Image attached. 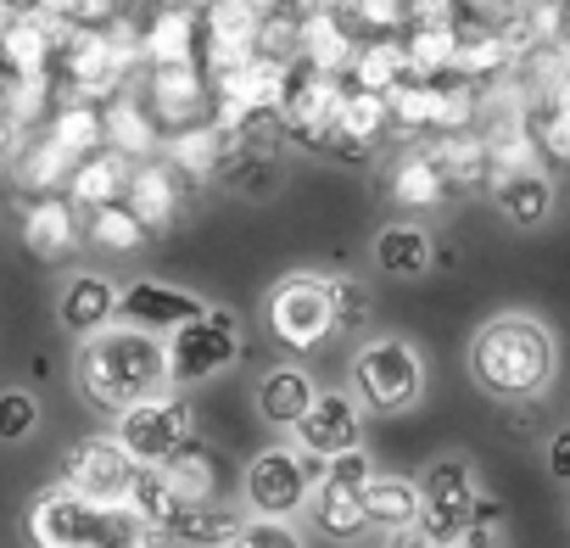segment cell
<instances>
[{
  "instance_id": "obj_32",
  "label": "cell",
  "mask_w": 570,
  "mask_h": 548,
  "mask_svg": "<svg viewBox=\"0 0 570 548\" xmlns=\"http://www.w3.org/2000/svg\"><path fill=\"white\" fill-rule=\"evenodd\" d=\"M314 526H320L331 542H358V537L370 531V520H364V492L320 476V487H314Z\"/></svg>"
},
{
  "instance_id": "obj_52",
  "label": "cell",
  "mask_w": 570,
  "mask_h": 548,
  "mask_svg": "<svg viewBox=\"0 0 570 548\" xmlns=\"http://www.w3.org/2000/svg\"><path fill=\"white\" fill-rule=\"evenodd\" d=\"M297 18H353V0H297Z\"/></svg>"
},
{
  "instance_id": "obj_39",
  "label": "cell",
  "mask_w": 570,
  "mask_h": 548,
  "mask_svg": "<svg viewBox=\"0 0 570 548\" xmlns=\"http://www.w3.org/2000/svg\"><path fill=\"white\" fill-rule=\"evenodd\" d=\"M68 174H73V163L40 135V140H29V146H18V163H12V179L23 185V190H35V196H57V185H68Z\"/></svg>"
},
{
  "instance_id": "obj_50",
  "label": "cell",
  "mask_w": 570,
  "mask_h": 548,
  "mask_svg": "<svg viewBox=\"0 0 570 548\" xmlns=\"http://www.w3.org/2000/svg\"><path fill=\"white\" fill-rule=\"evenodd\" d=\"M353 18H358L364 29H375V35L403 29V0H353Z\"/></svg>"
},
{
  "instance_id": "obj_51",
  "label": "cell",
  "mask_w": 570,
  "mask_h": 548,
  "mask_svg": "<svg viewBox=\"0 0 570 548\" xmlns=\"http://www.w3.org/2000/svg\"><path fill=\"white\" fill-rule=\"evenodd\" d=\"M498 520H503V503L475 492V503H470V531H498Z\"/></svg>"
},
{
  "instance_id": "obj_35",
  "label": "cell",
  "mask_w": 570,
  "mask_h": 548,
  "mask_svg": "<svg viewBox=\"0 0 570 548\" xmlns=\"http://www.w3.org/2000/svg\"><path fill=\"white\" fill-rule=\"evenodd\" d=\"M386 124H392L386 96H364V90H353V85H347L331 140H336L342 151H364V146H375V140H381V129H386Z\"/></svg>"
},
{
  "instance_id": "obj_38",
  "label": "cell",
  "mask_w": 570,
  "mask_h": 548,
  "mask_svg": "<svg viewBox=\"0 0 570 548\" xmlns=\"http://www.w3.org/2000/svg\"><path fill=\"white\" fill-rule=\"evenodd\" d=\"M442 101H448V85L403 79V85L386 96V112H392V124H397V129L425 135V129H442Z\"/></svg>"
},
{
  "instance_id": "obj_6",
  "label": "cell",
  "mask_w": 570,
  "mask_h": 548,
  "mask_svg": "<svg viewBox=\"0 0 570 548\" xmlns=\"http://www.w3.org/2000/svg\"><path fill=\"white\" fill-rule=\"evenodd\" d=\"M163 353H168V386L174 392L179 386H202V381L224 375L240 359V320L229 309H207L196 325L174 331L163 342Z\"/></svg>"
},
{
  "instance_id": "obj_20",
  "label": "cell",
  "mask_w": 570,
  "mask_h": 548,
  "mask_svg": "<svg viewBox=\"0 0 570 548\" xmlns=\"http://www.w3.org/2000/svg\"><path fill=\"white\" fill-rule=\"evenodd\" d=\"M196 51H202V12H190L185 0L163 7L140 29V57L151 68H185V62H196Z\"/></svg>"
},
{
  "instance_id": "obj_15",
  "label": "cell",
  "mask_w": 570,
  "mask_h": 548,
  "mask_svg": "<svg viewBox=\"0 0 570 548\" xmlns=\"http://www.w3.org/2000/svg\"><path fill=\"white\" fill-rule=\"evenodd\" d=\"M358 431H364V414H358V403L347 398V392H320L314 398V409L297 420V448L308 453V459H336V453H353V448H364L358 442Z\"/></svg>"
},
{
  "instance_id": "obj_43",
  "label": "cell",
  "mask_w": 570,
  "mask_h": 548,
  "mask_svg": "<svg viewBox=\"0 0 570 548\" xmlns=\"http://www.w3.org/2000/svg\"><path fill=\"white\" fill-rule=\"evenodd\" d=\"M151 542H157V531L135 509H96V526H90L85 548H151Z\"/></svg>"
},
{
  "instance_id": "obj_34",
  "label": "cell",
  "mask_w": 570,
  "mask_h": 548,
  "mask_svg": "<svg viewBox=\"0 0 570 548\" xmlns=\"http://www.w3.org/2000/svg\"><path fill=\"white\" fill-rule=\"evenodd\" d=\"M459 40H464V29H409L403 35L409 79L442 85V74H453V62H459Z\"/></svg>"
},
{
  "instance_id": "obj_26",
  "label": "cell",
  "mask_w": 570,
  "mask_h": 548,
  "mask_svg": "<svg viewBox=\"0 0 570 548\" xmlns=\"http://www.w3.org/2000/svg\"><path fill=\"white\" fill-rule=\"evenodd\" d=\"M364 520L375 531H392V537L414 531L420 526V481H409V476H370V487H364Z\"/></svg>"
},
{
  "instance_id": "obj_1",
  "label": "cell",
  "mask_w": 570,
  "mask_h": 548,
  "mask_svg": "<svg viewBox=\"0 0 570 548\" xmlns=\"http://www.w3.org/2000/svg\"><path fill=\"white\" fill-rule=\"evenodd\" d=\"M73 381L90 403L124 414L135 403H151V398H168V353H163V336H146L135 325H112L101 336H85L79 353H73Z\"/></svg>"
},
{
  "instance_id": "obj_4",
  "label": "cell",
  "mask_w": 570,
  "mask_h": 548,
  "mask_svg": "<svg viewBox=\"0 0 570 548\" xmlns=\"http://www.w3.org/2000/svg\"><path fill=\"white\" fill-rule=\"evenodd\" d=\"M268 331L279 348L314 353L336 336V303H331V274H285L268 292Z\"/></svg>"
},
{
  "instance_id": "obj_23",
  "label": "cell",
  "mask_w": 570,
  "mask_h": 548,
  "mask_svg": "<svg viewBox=\"0 0 570 548\" xmlns=\"http://www.w3.org/2000/svg\"><path fill=\"white\" fill-rule=\"evenodd\" d=\"M163 151H168V168L179 174V179H190V185H202V179H213L224 163H229V129L224 124H190V129H174L168 140H163Z\"/></svg>"
},
{
  "instance_id": "obj_45",
  "label": "cell",
  "mask_w": 570,
  "mask_h": 548,
  "mask_svg": "<svg viewBox=\"0 0 570 548\" xmlns=\"http://www.w3.org/2000/svg\"><path fill=\"white\" fill-rule=\"evenodd\" d=\"M0 96H7L12 124H18V129H29V124H40V118H46L51 79H46V74H40V79H12V85H0Z\"/></svg>"
},
{
  "instance_id": "obj_31",
  "label": "cell",
  "mask_w": 570,
  "mask_h": 548,
  "mask_svg": "<svg viewBox=\"0 0 570 548\" xmlns=\"http://www.w3.org/2000/svg\"><path fill=\"white\" fill-rule=\"evenodd\" d=\"M297 23H303V68L331 74V79H347L353 51H358L353 29L342 18H297Z\"/></svg>"
},
{
  "instance_id": "obj_61",
  "label": "cell",
  "mask_w": 570,
  "mask_h": 548,
  "mask_svg": "<svg viewBox=\"0 0 570 548\" xmlns=\"http://www.w3.org/2000/svg\"><path fill=\"white\" fill-rule=\"evenodd\" d=\"M196 7H202V12H207V7H218V0H190V12H196Z\"/></svg>"
},
{
  "instance_id": "obj_8",
  "label": "cell",
  "mask_w": 570,
  "mask_h": 548,
  "mask_svg": "<svg viewBox=\"0 0 570 548\" xmlns=\"http://www.w3.org/2000/svg\"><path fill=\"white\" fill-rule=\"evenodd\" d=\"M470 503H475V476H470V459L459 453H442L431 459V470L420 476V537L431 548H448L470 531Z\"/></svg>"
},
{
  "instance_id": "obj_48",
  "label": "cell",
  "mask_w": 570,
  "mask_h": 548,
  "mask_svg": "<svg viewBox=\"0 0 570 548\" xmlns=\"http://www.w3.org/2000/svg\"><path fill=\"white\" fill-rule=\"evenodd\" d=\"M331 303H336V331H353L370 314V292L358 281H331Z\"/></svg>"
},
{
  "instance_id": "obj_56",
  "label": "cell",
  "mask_w": 570,
  "mask_h": 548,
  "mask_svg": "<svg viewBox=\"0 0 570 548\" xmlns=\"http://www.w3.org/2000/svg\"><path fill=\"white\" fill-rule=\"evenodd\" d=\"M246 7H252L257 18H274V12H285V7H292V0H246Z\"/></svg>"
},
{
  "instance_id": "obj_16",
  "label": "cell",
  "mask_w": 570,
  "mask_h": 548,
  "mask_svg": "<svg viewBox=\"0 0 570 548\" xmlns=\"http://www.w3.org/2000/svg\"><path fill=\"white\" fill-rule=\"evenodd\" d=\"M257 29H263V18L246 0H218V7L202 12V57L196 62H207V74H224V68L257 57Z\"/></svg>"
},
{
  "instance_id": "obj_53",
  "label": "cell",
  "mask_w": 570,
  "mask_h": 548,
  "mask_svg": "<svg viewBox=\"0 0 570 548\" xmlns=\"http://www.w3.org/2000/svg\"><path fill=\"white\" fill-rule=\"evenodd\" d=\"M548 470H553L559 481H570V431H553V437H548Z\"/></svg>"
},
{
  "instance_id": "obj_40",
  "label": "cell",
  "mask_w": 570,
  "mask_h": 548,
  "mask_svg": "<svg viewBox=\"0 0 570 548\" xmlns=\"http://www.w3.org/2000/svg\"><path fill=\"white\" fill-rule=\"evenodd\" d=\"M240 526H246V520H240L235 509H224V503H196V509H185V515L174 520L168 537H179V542H190V548H229V537H235Z\"/></svg>"
},
{
  "instance_id": "obj_57",
  "label": "cell",
  "mask_w": 570,
  "mask_h": 548,
  "mask_svg": "<svg viewBox=\"0 0 570 548\" xmlns=\"http://www.w3.org/2000/svg\"><path fill=\"white\" fill-rule=\"evenodd\" d=\"M392 548H431L420 531H403V537H392Z\"/></svg>"
},
{
  "instance_id": "obj_19",
  "label": "cell",
  "mask_w": 570,
  "mask_h": 548,
  "mask_svg": "<svg viewBox=\"0 0 570 548\" xmlns=\"http://www.w3.org/2000/svg\"><path fill=\"white\" fill-rule=\"evenodd\" d=\"M18 235H23V246H29L35 257L57 263V257H68V252L79 246L85 224H79V207H73L68 196H35V202H23V213H18Z\"/></svg>"
},
{
  "instance_id": "obj_7",
  "label": "cell",
  "mask_w": 570,
  "mask_h": 548,
  "mask_svg": "<svg viewBox=\"0 0 570 548\" xmlns=\"http://www.w3.org/2000/svg\"><path fill=\"white\" fill-rule=\"evenodd\" d=\"M62 487L79 492L96 509H129L135 503V487H140V464L112 437H85L62 459Z\"/></svg>"
},
{
  "instance_id": "obj_18",
  "label": "cell",
  "mask_w": 570,
  "mask_h": 548,
  "mask_svg": "<svg viewBox=\"0 0 570 548\" xmlns=\"http://www.w3.org/2000/svg\"><path fill=\"white\" fill-rule=\"evenodd\" d=\"M124 207L135 213V224L151 235V229H168L185 207V179L168 168V163H140L129 168V185H124Z\"/></svg>"
},
{
  "instance_id": "obj_12",
  "label": "cell",
  "mask_w": 570,
  "mask_h": 548,
  "mask_svg": "<svg viewBox=\"0 0 570 548\" xmlns=\"http://www.w3.org/2000/svg\"><path fill=\"white\" fill-rule=\"evenodd\" d=\"M146 112L157 124L174 129H190V124H218V96H213V79L202 62H185V68H151L146 74Z\"/></svg>"
},
{
  "instance_id": "obj_59",
  "label": "cell",
  "mask_w": 570,
  "mask_h": 548,
  "mask_svg": "<svg viewBox=\"0 0 570 548\" xmlns=\"http://www.w3.org/2000/svg\"><path fill=\"white\" fill-rule=\"evenodd\" d=\"M459 7H470V12H487V7H498V0H459Z\"/></svg>"
},
{
  "instance_id": "obj_22",
  "label": "cell",
  "mask_w": 570,
  "mask_h": 548,
  "mask_svg": "<svg viewBox=\"0 0 570 548\" xmlns=\"http://www.w3.org/2000/svg\"><path fill=\"white\" fill-rule=\"evenodd\" d=\"M314 398H320V386H314V375L297 370V364L263 370V381H257V392H252L257 414H263L268 425H285V431H297V420L314 409Z\"/></svg>"
},
{
  "instance_id": "obj_30",
  "label": "cell",
  "mask_w": 570,
  "mask_h": 548,
  "mask_svg": "<svg viewBox=\"0 0 570 548\" xmlns=\"http://www.w3.org/2000/svg\"><path fill=\"white\" fill-rule=\"evenodd\" d=\"M431 263H436V241L420 224H386L375 235V268L392 274V281H414Z\"/></svg>"
},
{
  "instance_id": "obj_2",
  "label": "cell",
  "mask_w": 570,
  "mask_h": 548,
  "mask_svg": "<svg viewBox=\"0 0 570 548\" xmlns=\"http://www.w3.org/2000/svg\"><path fill=\"white\" fill-rule=\"evenodd\" d=\"M470 375L492 398H509V403L537 398L553 381V336L537 320H525V314H503V320L475 331Z\"/></svg>"
},
{
  "instance_id": "obj_60",
  "label": "cell",
  "mask_w": 570,
  "mask_h": 548,
  "mask_svg": "<svg viewBox=\"0 0 570 548\" xmlns=\"http://www.w3.org/2000/svg\"><path fill=\"white\" fill-rule=\"evenodd\" d=\"M531 7H553V12H559V7H564V0H531Z\"/></svg>"
},
{
  "instance_id": "obj_14",
  "label": "cell",
  "mask_w": 570,
  "mask_h": 548,
  "mask_svg": "<svg viewBox=\"0 0 570 548\" xmlns=\"http://www.w3.org/2000/svg\"><path fill=\"white\" fill-rule=\"evenodd\" d=\"M73 23L68 18H46V12H18L12 29L0 35V85H12V79H51V57L62 46Z\"/></svg>"
},
{
  "instance_id": "obj_9",
  "label": "cell",
  "mask_w": 570,
  "mask_h": 548,
  "mask_svg": "<svg viewBox=\"0 0 570 548\" xmlns=\"http://www.w3.org/2000/svg\"><path fill=\"white\" fill-rule=\"evenodd\" d=\"M196 437V414H190V403L179 398V392H168V398H151V403H135V409H124L118 414V425H112V442L140 464V470H157L179 442H190Z\"/></svg>"
},
{
  "instance_id": "obj_44",
  "label": "cell",
  "mask_w": 570,
  "mask_h": 548,
  "mask_svg": "<svg viewBox=\"0 0 570 548\" xmlns=\"http://www.w3.org/2000/svg\"><path fill=\"white\" fill-rule=\"evenodd\" d=\"M129 509H135L157 537H168V531H174V520L185 515V503L168 492V481H163L157 470H140V487H135V503H129Z\"/></svg>"
},
{
  "instance_id": "obj_25",
  "label": "cell",
  "mask_w": 570,
  "mask_h": 548,
  "mask_svg": "<svg viewBox=\"0 0 570 548\" xmlns=\"http://www.w3.org/2000/svg\"><path fill=\"white\" fill-rule=\"evenodd\" d=\"M129 157H118L112 146H101L96 157H85L73 174H68V202L73 207H85V213H96V207H112V202H124V185H129Z\"/></svg>"
},
{
  "instance_id": "obj_54",
  "label": "cell",
  "mask_w": 570,
  "mask_h": 548,
  "mask_svg": "<svg viewBox=\"0 0 570 548\" xmlns=\"http://www.w3.org/2000/svg\"><path fill=\"white\" fill-rule=\"evenodd\" d=\"M18 151V124H12V112H7V96H0V163H7Z\"/></svg>"
},
{
  "instance_id": "obj_62",
  "label": "cell",
  "mask_w": 570,
  "mask_h": 548,
  "mask_svg": "<svg viewBox=\"0 0 570 548\" xmlns=\"http://www.w3.org/2000/svg\"><path fill=\"white\" fill-rule=\"evenodd\" d=\"M118 7H135V0H118Z\"/></svg>"
},
{
  "instance_id": "obj_49",
  "label": "cell",
  "mask_w": 570,
  "mask_h": 548,
  "mask_svg": "<svg viewBox=\"0 0 570 548\" xmlns=\"http://www.w3.org/2000/svg\"><path fill=\"white\" fill-rule=\"evenodd\" d=\"M370 476H375V464H370V453L364 448H353V453H336V459H325V481H342V487H370Z\"/></svg>"
},
{
  "instance_id": "obj_24",
  "label": "cell",
  "mask_w": 570,
  "mask_h": 548,
  "mask_svg": "<svg viewBox=\"0 0 570 548\" xmlns=\"http://www.w3.org/2000/svg\"><path fill=\"white\" fill-rule=\"evenodd\" d=\"M157 476L168 481V492L185 503V509H196V503H213L218 498V453L202 442V437H190V442H179L163 464H157Z\"/></svg>"
},
{
  "instance_id": "obj_47",
  "label": "cell",
  "mask_w": 570,
  "mask_h": 548,
  "mask_svg": "<svg viewBox=\"0 0 570 548\" xmlns=\"http://www.w3.org/2000/svg\"><path fill=\"white\" fill-rule=\"evenodd\" d=\"M229 548H303V537L285 526V520H246L229 537Z\"/></svg>"
},
{
  "instance_id": "obj_46",
  "label": "cell",
  "mask_w": 570,
  "mask_h": 548,
  "mask_svg": "<svg viewBox=\"0 0 570 548\" xmlns=\"http://www.w3.org/2000/svg\"><path fill=\"white\" fill-rule=\"evenodd\" d=\"M40 425V403L35 392H0V442H23Z\"/></svg>"
},
{
  "instance_id": "obj_58",
  "label": "cell",
  "mask_w": 570,
  "mask_h": 548,
  "mask_svg": "<svg viewBox=\"0 0 570 548\" xmlns=\"http://www.w3.org/2000/svg\"><path fill=\"white\" fill-rule=\"evenodd\" d=\"M12 18H18V7H12V0H0V35L12 29Z\"/></svg>"
},
{
  "instance_id": "obj_33",
  "label": "cell",
  "mask_w": 570,
  "mask_h": 548,
  "mask_svg": "<svg viewBox=\"0 0 570 548\" xmlns=\"http://www.w3.org/2000/svg\"><path fill=\"white\" fill-rule=\"evenodd\" d=\"M431 157H436V168H442V179H448V190H475V185H487V179H492V157H487V135H475V129H459V135H442V146H436Z\"/></svg>"
},
{
  "instance_id": "obj_29",
  "label": "cell",
  "mask_w": 570,
  "mask_h": 548,
  "mask_svg": "<svg viewBox=\"0 0 570 548\" xmlns=\"http://www.w3.org/2000/svg\"><path fill=\"white\" fill-rule=\"evenodd\" d=\"M101 124H107V146H112L118 157L151 163V157L163 151V129H157V118L146 112V101H129V96H118V101L101 112Z\"/></svg>"
},
{
  "instance_id": "obj_41",
  "label": "cell",
  "mask_w": 570,
  "mask_h": 548,
  "mask_svg": "<svg viewBox=\"0 0 570 548\" xmlns=\"http://www.w3.org/2000/svg\"><path fill=\"white\" fill-rule=\"evenodd\" d=\"M509 62H514V51L503 46V35H498V29H475V35L459 40V62H453V74H459L464 85H481V79L503 74Z\"/></svg>"
},
{
  "instance_id": "obj_5",
  "label": "cell",
  "mask_w": 570,
  "mask_h": 548,
  "mask_svg": "<svg viewBox=\"0 0 570 548\" xmlns=\"http://www.w3.org/2000/svg\"><path fill=\"white\" fill-rule=\"evenodd\" d=\"M353 386H358V403L375 409V414H403L420 403L425 392V364L409 342L397 336H381L370 348H358L353 359Z\"/></svg>"
},
{
  "instance_id": "obj_13",
  "label": "cell",
  "mask_w": 570,
  "mask_h": 548,
  "mask_svg": "<svg viewBox=\"0 0 570 548\" xmlns=\"http://www.w3.org/2000/svg\"><path fill=\"white\" fill-rule=\"evenodd\" d=\"M202 314H207V303L168 286V281H135V286L118 292V320L146 331V336H174V331L196 325Z\"/></svg>"
},
{
  "instance_id": "obj_27",
  "label": "cell",
  "mask_w": 570,
  "mask_h": 548,
  "mask_svg": "<svg viewBox=\"0 0 570 548\" xmlns=\"http://www.w3.org/2000/svg\"><path fill=\"white\" fill-rule=\"evenodd\" d=\"M46 140L79 168L85 157H96L101 146H107V124H101V107L96 101H62L57 112H51V129H46Z\"/></svg>"
},
{
  "instance_id": "obj_3",
  "label": "cell",
  "mask_w": 570,
  "mask_h": 548,
  "mask_svg": "<svg viewBox=\"0 0 570 548\" xmlns=\"http://www.w3.org/2000/svg\"><path fill=\"white\" fill-rule=\"evenodd\" d=\"M320 476H325V464L308 459L297 442L292 448H263V453H252V464L240 476V498H246L252 520H292L297 509L314 503Z\"/></svg>"
},
{
  "instance_id": "obj_55",
  "label": "cell",
  "mask_w": 570,
  "mask_h": 548,
  "mask_svg": "<svg viewBox=\"0 0 570 548\" xmlns=\"http://www.w3.org/2000/svg\"><path fill=\"white\" fill-rule=\"evenodd\" d=\"M448 548H498V531H464V537L448 542Z\"/></svg>"
},
{
  "instance_id": "obj_21",
  "label": "cell",
  "mask_w": 570,
  "mask_h": 548,
  "mask_svg": "<svg viewBox=\"0 0 570 548\" xmlns=\"http://www.w3.org/2000/svg\"><path fill=\"white\" fill-rule=\"evenodd\" d=\"M118 292H124V286H112L107 274H73L68 292H62V303H57V314H62V325H68L79 342H85V336H101V331L118 325Z\"/></svg>"
},
{
  "instance_id": "obj_10",
  "label": "cell",
  "mask_w": 570,
  "mask_h": 548,
  "mask_svg": "<svg viewBox=\"0 0 570 548\" xmlns=\"http://www.w3.org/2000/svg\"><path fill=\"white\" fill-rule=\"evenodd\" d=\"M51 74H57L79 101H101V96L118 101V90H124V79H129V62L112 51L107 29H68L62 46H57V57H51Z\"/></svg>"
},
{
  "instance_id": "obj_17",
  "label": "cell",
  "mask_w": 570,
  "mask_h": 548,
  "mask_svg": "<svg viewBox=\"0 0 570 548\" xmlns=\"http://www.w3.org/2000/svg\"><path fill=\"white\" fill-rule=\"evenodd\" d=\"M90 526H96V503H85L62 481L46 487L29 503V542L35 548H85L90 542Z\"/></svg>"
},
{
  "instance_id": "obj_36",
  "label": "cell",
  "mask_w": 570,
  "mask_h": 548,
  "mask_svg": "<svg viewBox=\"0 0 570 548\" xmlns=\"http://www.w3.org/2000/svg\"><path fill=\"white\" fill-rule=\"evenodd\" d=\"M492 196H498L503 218H509V224H520V229L542 224V218H548V207H553V185H548V174H537V168L509 174V179H492Z\"/></svg>"
},
{
  "instance_id": "obj_42",
  "label": "cell",
  "mask_w": 570,
  "mask_h": 548,
  "mask_svg": "<svg viewBox=\"0 0 570 548\" xmlns=\"http://www.w3.org/2000/svg\"><path fill=\"white\" fill-rule=\"evenodd\" d=\"M85 235H90V246H96V252H112V257H124V252H140V246H146V229L135 224V213H129L124 202L96 207V213L85 218Z\"/></svg>"
},
{
  "instance_id": "obj_28",
  "label": "cell",
  "mask_w": 570,
  "mask_h": 548,
  "mask_svg": "<svg viewBox=\"0 0 570 548\" xmlns=\"http://www.w3.org/2000/svg\"><path fill=\"white\" fill-rule=\"evenodd\" d=\"M403 79H409L403 40H392V35H370V40L353 51V68H347V85H353V90H364V96H392Z\"/></svg>"
},
{
  "instance_id": "obj_11",
  "label": "cell",
  "mask_w": 570,
  "mask_h": 548,
  "mask_svg": "<svg viewBox=\"0 0 570 548\" xmlns=\"http://www.w3.org/2000/svg\"><path fill=\"white\" fill-rule=\"evenodd\" d=\"M342 96H347V79H331V74H314V68H292V79H285V96H279V112L274 124L292 135V140H331L336 129V112H342Z\"/></svg>"
},
{
  "instance_id": "obj_37",
  "label": "cell",
  "mask_w": 570,
  "mask_h": 548,
  "mask_svg": "<svg viewBox=\"0 0 570 548\" xmlns=\"http://www.w3.org/2000/svg\"><path fill=\"white\" fill-rule=\"evenodd\" d=\"M392 202L397 207H442L448 202V179H442L431 151H409L392 168Z\"/></svg>"
}]
</instances>
